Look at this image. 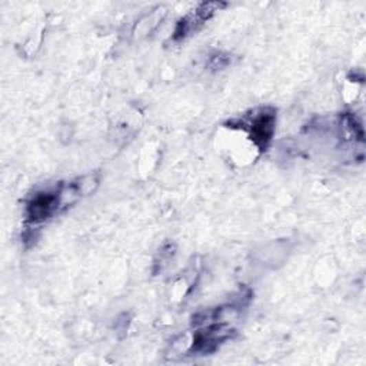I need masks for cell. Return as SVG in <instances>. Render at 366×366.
I'll return each instance as SVG.
<instances>
[{"label":"cell","instance_id":"obj_1","mask_svg":"<svg viewBox=\"0 0 366 366\" xmlns=\"http://www.w3.org/2000/svg\"><path fill=\"white\" fill-rule=\"evenodd\" d=\"M59 208H61V202H59L58 192L38 193L30 200V204L28 206V215L32 221L38 222V221H43V219H47L49 216H52Z\"/></svg>","mask_w":366,"mask_h":366},{"label":"cell","instance_id":"obj_2","mask_svg":"<svg viewBox=\"0 0 366 366\" xmlns=\"http://www.w3.org/2000/svg\"><path fill=\"white\" fill-rule=\"evenodd\" d=\"M273 127H274V116L272 114L259 115L252 122L253 140L261 146H266L273 135Z\"/></svg>","mask_w":366,"mask_h":366},{"label":"cell","instance_id":"obj_3","mask_svg":"<svg viewBox=\"0 0 366 366\" xmlns=\"http://www.w3.org/2000/svg\"><path fill=\"white\" fill-rule=\"evenodd\" d=\"M76 185H78L82 196L83 195H89V193H92L98 188V177L92 176V175L83 176L79 180H76Z\"/></svg>","mask_w":366,"mask_h":366}]
</instances>
